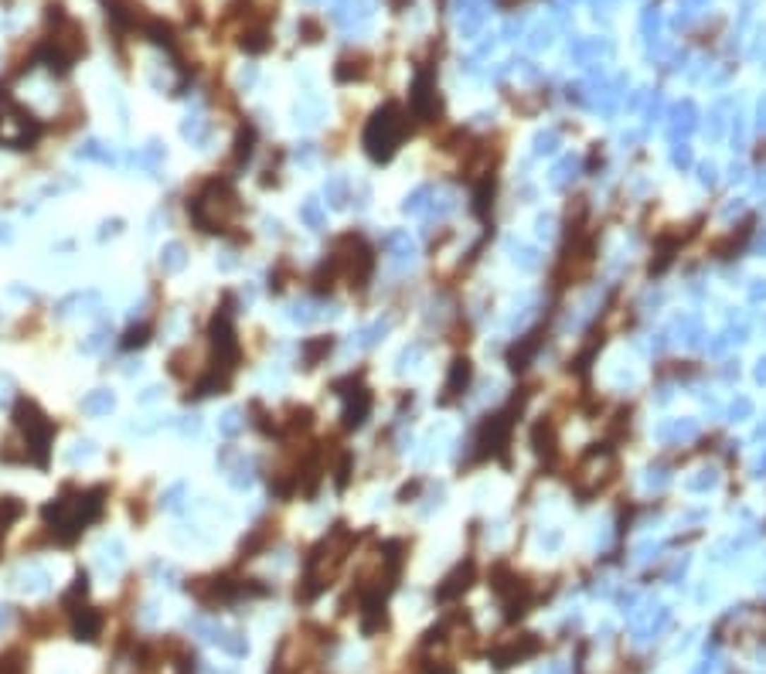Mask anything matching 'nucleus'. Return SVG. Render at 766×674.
Here are the masks:
<instances>
[{
    "label": "nucleus",
    "instance_id": "nucleus-25",
    "mask_svg": "<svg viewBox=\"0 0 766 674\" xmlns=\"http://www.w3.org/2000/svg\"><path fill=\"white\" fill-rule=\"evenodd\" d=\"M160 426H164V419L150 416V423H133V426H130V433H133V436H150L153 429H160Z\"/></svg>",
    "mask_w": 766,
    "mask_h": 674
},
{
    "label": "nucleus",
    "instance_id": "nucleus-14",
    "mask_svg": "<svg viewBox=\"0 0 766 674\" xmlns=\"http://www.w3.org/2000/svg\"><path fill=\"white\" fill-rule=\"evenodd\" d=\"M164 157H167L164 143H160V140H150V143H147L140 154L130 157V160H133V164H140V167H147V171H157V167L164 164Z\"/></svg>",
    "mask_w": 766,
    "mask_h": 674
},
{
    "label": "nucleus",
    "instance_id": "nucleus-12",
    "mask_svg": "<svg viewBox=\"0 0 766 674\" xmlns=\"http://www.w3.org/2000/svg\"><path fill=\"white\" fill-rule=\"evenodd\" d=\"M188 266V249L181 246V242H167L164 249H160V270L164 272H181Z\"/></svg>",
    "mask_w": 766,
    "mask_h": 674
},
{
    "label": "nucleus",
    "instance_id": "nucleus-26",
    "mask_svg": "<svg viewBox=\"0 0 766 674\" xmlns=\"http://www.w3.org/2000/svg\"><path fill=\"white\" fill-rule=\"evenodd\" d=\"M119 229H123V222H119V218H109V222H102V229H99V239L106 242V239L119 235Z\"/></svg>",
    "mask_w": 766,
    "mask_h": 674
},
{
    "label": "nucleus",
    "instance_id": "nucleus-3",
    "mask_svg": "<svg viewBox=\"0 0 766 674\" xmlns=\"http://www.w3.org/2000/svg\"><path fill=\"white\" fill-rule=\"evenodd\" d=\"M399 143V130H395V119L392 113H378L371 123H368V133H364V147L375 160H388V154L395 150Z\"/></svg>",
    "mask_w": 766,
    "mask_h": 674
},
{
    "label": "nucleus",
    "instance_id": "nucleus-20",
    "mask_svg": "<svg viewBox=\"0 0 766 674\" xmlns=\"http://www.w3.org/2000/svg\"><path fill=\"white\" fill-rule=\"evenodd\" d=\"M96 457V446H92V440H78L72 450H68V463L72 467H78V463H89Z\"/></svg>",
    "mask_w": 766,
    "mask_h": 674
},
{
    "label": "nucleus",
    "instance_id": "nucleus-21",
    "mask_svg": "<svg viewBox=\"0 0 766 674\" xmlns=\"http://www.w3.org/2000/svg\"><path fill=\"white\" fill-rule=\"evenodd\" d=\"M184 494H188V483H174V487H167V491H164L160 504H164L167 511H177V507L184 504Z\"/></svg>",
    "mask_w": 766,
    "mask_h": 674
},
{
    "label": "nucleus",
    "instance_id": "nucleus-8",
    "mask_svg": "<svg viewBox=\"0 0 766 674\" xmlns=\"http://www.w3.org/2000/svg\"><path fill=\"white\" fill-rule=\"evenodd\" d=\"M123 541L119 538H106L99 545V569L106 572V576H116L119 569H123Z\"/></svg>",
    "mask_w": 766,
    "mask_h": 674
},
{
    "label": "nucleus",
    "instance_id": "nucleus-17",
    "mask_svg": "<svg viewBox=\"0 0 766 674\" xmlns=\"http://www.w3.org/2000/svg\"><path fill=\"white\" fill-rule=\"evenodd\" d=\"M330 347H334V341L330 337H313V341H306L304 344V361H306V368H313L324 354H330Z\"/></svg>",
    "mask_w": 766,
    "mask_h": 674
},
{
    "label": "nucleus",
    "instance_id": "nucleus-29",
    "mask_svg": "<svg viewBox=\"0 0 766 674\" xmlns=\"http://www.w3.org/2000/svg\"><path fill=\"white\" fill-rule=\"evenodd\" d=\"M153 399H160V388H157V385H150L143 395H140V405H150Z\"/></svg>",
    "mask_w": 766,
    "mask_h": 674
},
{
    "label": "nucleus",
    "instance_id": "nucleus-15",
    "mask_svg": "<svg viewBox=\"0 0 766 674\" xmlns=\"http://www.w3.org/2000/svg\"><path fill=\"white\" fill-rule=\"evenodd\" d=\"M20 514H24V501L14 498V494H4V498H0V535H4Z\"/></svg>",
    "mask_w": 766,
    "mask_h": 674
},
{
    "label": "nucleus",
    "instance_id": "nucleus-22",
    "mask_svg": "<svg viewBox=\"0 0 766 674\" xmlns=\"http://www.w3.org/2000/svg\"><path fill=\"white\" fill-rule=\"evenodd\" d=\"M242 426H246V419H242V412H239V409H229V412L222 416V423H218V429H222L225 436H235V433H239Z\"/></svg>",
    "mask_w": 766,
    "mask_h": 674
},
{
    "label": "nucleus",
    "instance_id": "nucleus-4",
    "mask_svg": "<svg viewBox=\"0 0 766 674\" xmlns=\"http://www.w3.org/2000/svg\"><path fill=\"white\" fill-rule=\"evenodd\" d=\"M106 498H109V487H106V483L89 487V491H78L76 494V511H78L82 528H89V524H96V521L102 518V511H106Z\"/></svg>",
    "mask_w": 766,
    "mask_h": 674
},
{
    "label": "nucleus",
    "instance_id": "nucleus-11",
    "mask_svg": "<svg viewBox=\"0 0 766 674\" xmlns=\"http://www.w3.org/2000/svg\"><path fill=\"white\" fill-rule=\"evenodd\" d=\"M76 160H99V164H119V157H116L113 147H106V143H99V140H85L82 147L76 150Z\"/></svg>",
    "mask_w": 766,
    "mask_h": 674
},
{
    "label": "nucleus",
    "instance_id": "nucleus-23",
    "mask_svg": "<svg viewBox=\"0 0 766 674\" xmlns=\"http://www.w3.org/2000/svg\"><path fill=\"white\" fill-rule=\"evenodd\" d=\"M304 222L306 225H310V229H321V225H324V215H321V205H317V201H313V198H310V201H306L304 205Z\"/></svg>",
    "mask_w": 766,
    "mask_h": 674
},
{
    "label": "nucleus",
    "instance_id": "nucleus-31",
    "mask_svg": "<svg viewBox=\"0 0 766 674\" xmlns=\"http://www.w3.org/2000/svg\"><path fill=\"white\" fill-rule=\"evenodd\" d=\"M14 620V613H11V606H0V627H7Z\"/></svg>",
    "mask_w": 766,
    "mask_h": 674
},
{
    "label": "nucleus",
    "instance_id": "nucleus-30",
    "mask_svg": "<svg viewBox=\"0 0 766 674\" xmlns=\"http://www.w3.org/2000/svg\"><path fill=\"white\" fill-rule=\"evenodd\" d=\"M11 239H14V231H11V225H7V222H0V246H7Z\"/></svg>",
    "mask_w": 766,
    "mask_h": 674
},
{
    "label": "nucleus",
    "instance_id": "nucleus-18",
    "mask_svg": "<svg viewBox=\"0 0 766 674\" xmlns=\"http://www.w3.org/2000/svg\"><path fill=\"white\" fill-rule=\"evenodd\" d=\"M109 334H113V327H109V324H102V327L92 330V334H89V337L78 344V351H82V354H96V351H102V347H106Z\"/></svg>",
    "mask_w": 766,
    "mask_h": 674
},
{
    "label": "nucleus",
    "instance_id": "nucleus-6",
    "mask_svg": "<svg viewBox=\"0 0 766 674\" xmlns=\"http://www.w3.org/2000/svg\"><path fill=\"white\" fill-rule=\"evenodd\" d=\"M14 586L24 589V593H44L52 586V572L44 565H38V562H28V565H20L18 572H14Z\"/></svg>",
    "mask_w": 766,
    "mask_h": 674
},
{
    "label": "nucleus",
    "instance_id": "nucleus-9",
    "mask_svg": "<svg viewBox=\"0 0 766 674\" xmlns=\"http://www.w3.org/2000/svg\"><path fill=\"white\" fill-rule=\"evenodd\" d=\"M113 409H116V395L109 388H96V392H89L82 399V412L85 416H109Z\"/></svg>",
    "mask_w": 766,
    "mask_h": 674
},
{
    "label": "nucleus",
    "instance_id": "nucleus-5",
    "mask_svg": "<svg viewBox=\"0 0 766 674\" xmlns=\"http://www.w3.org/2000/svg\"><path fill=\"white\" fill-rule=\"evenodd\" d=\"M102 623H106L102 610H96V606H78L76 613H72V637L92 644V640H99V634H102Z\"/></svg>",
    "mask_w": 766,
    "mask_h": 674
},
{
    "label": "nucleus",
    "instance_id": "nucleus-24",
    "mask_svg": "<svg viewBox=\"0 0 766 674\" xmlns=\"http://www.w3.org/2000/svg\"><path fill=\"white\" fill-rule=\"evenodd\" d=\"M327 198H330V205H337V208L345 205V181H341V177H334V181L327 184Z\"/></svg>",
    "mask_w": 766,
    "mask_h": 674
},
{
    "label": "nucleus",
    "instance_id": "nucleus-16",
    "mask_svg": "<svg viewBox=\"0 0 766 674\" xmlns=\"http://www.w3.org/2000/svg\"><path fill=\"white\" fill-rule=\"evenodd\" d=\"M150 334H153V327L150 324H133V327L123 334V341H119V347L123 351H140V347H147V341H150Z\"/></svg>",
    "mask_w": 766,
    "mask_h": 674
},
{
    "label": "nucleus",
    "instance_id": "nucleus-27",
    "mask_svg": "<svg viewBox=\"0 0 766 674\" xmlns=\"http://www.w3.org/2000/svg\"><path fill=\"white\" fill-rule=\"evenodd\" d=\"M14 399V382H11V375H0V405H7Z\"/></svg>",
    "mask_w": 766,
    "mask_h": 674
},
{
    "label": "nucleus",
    "instance_id": "nucleus-7",
    "mask_svg": "<svg viewBox=\"0 0 766 674\" xmlns=\"http://www.w3.org/2000/svg\"><path fill=\"white\" fill-rule=\"evenodd\" d=\"M99 296L96 289H85V293H68V296H61L55 303V313L58 317H68V313H76V310H82V313H92V310L99 307Z\"/></svg>",
    "mask_w": 766,
    "mask_h": 674
},
{
    "label": "nucleus",
    "instance_id": "nucleus-19",
    "mask_svg": "<svg viewBox=\"0 0 766 674\" xmlns=\"http://www.w3.org/2000/svg\"><path fill=\"white\" fill-rule=\"evenodd\" d=\"M252 143H256V133L246 126L242 133L235 136V164H246V160H249V157H252Z\"/></svg>",
    "mask_w": 766,
    "mask_h": 674
},
{
    "label": "nucleus",
    "instance_id": "nucleus-13",
    "mask_svg": "<svg viewBox=\"0 0 766 674\" xmlns=\"http://www.w3.org/2000/svg\"><path fill=\"white\" fill-rule=\"evenodd\" d=\"M368 405H371L368 392H364V388H358V392H354V399H351V402H347V409H345V426H347V429H358V426L364 423V416H368Z\"/></svg>",
    "mask_w": 766,
    "mask_h": 674
},
{
    "label": "nucleus",
    "instance_id": "nucleus-1",
    "mask_svg": "<svg viewBox=\"0 0 766 674\" xmlns=\"http://www.w3.org/2000/svg\"><path fill=\"white\" fill-rule=\"evenodd\" d=\"M188 215L201 231L222 235V231H229L232 218L239 215V198H235L225 177H211L208 184L188 201Z\"/></svg>",
    "mask_w": 766,
    "mask_h": 674
},
{
    "label": "nucleus",
    "instance_id": "nucleus-10",
    "mask_svg": "<svg viewBox=\"0 0 766 674\" xmlns=\"http://www.w3.org/2000/svg\"><path fill=\"white\" fill-rule=\"evenodd\" d=\"M85 596H89V572H85V569H78L76 579H72V586H68V589H65V596H61V606H65L68 613H76Z\"/></svg>",
    "mask_w": 766,
    "mask_h": 674
},
{
    "label": "nucleus",
    "instance_id": "nucleus-2",
    "mask_svg": "<svg viewBox=\"0 0 766 674\" xmlns=\"http://www.w3.org/2000/svg\"><path fill=\"white\" fill-rule=\"evenodd\" d=\"M14 426L24 433V460L35 463V467H48L52 460V440H55V423L41 412L38 402L24 399L20 395L14 402Z\"/></svg>",
    "mask_w": 766,
    "mask_h": 674
},
{
    "label": "nucleus",
    "instance_id": "nucleus-28",
    "mask_svg": "<svg viewBox=\"0 0 766 674\" xmlns=\"http://www.w3.org/2000/svg\"><path fill=\"white\" fill-rule=\"evenodd\" d=\"M181 433H184V436H201V419H198V416H188V419L181 423Z\"/></svg>",
    "mask_w": 766,
    "mask_h": 674
}]
</instances>
